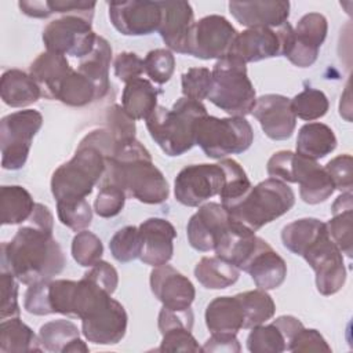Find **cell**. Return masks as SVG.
Here are the masks:
<instances>
[{
	"instance_id": "8",
	"label": "cell",
	"mask_w": 353,
	"mask_h": 353,
	"mask_svg": "<svg viewBox=\"0 0 353 353\" xmlns=\"http://www.w3.org/2000/svg\"><path fill=\"white\" fill-rule=\"evenodd\" d=\"M41 125L43 116L34 109L18 110L1 119L0 149L4 170L17 171L26 164L32 141Z\"/></svg>"
},
{
	"instance_id": "33",
	"label": "cell",
	"mask_w": 353,
	"mask_h": 353,
	"mask_svg": "<svg viewBox=\"0 0 353 353\" xmlns=\"http://www.w3.org/2000/svg\"><path fill=\"white\" fill-rule=\"evenodd\" d=\"M194 276L204 288L223 290L239 280L240 270L216 255L203 256L194 268Z\"/></svg>"
},
{
	"instance_id": "20",
	"label": "cell",
	"mask_w": 353,
	"mask_h": 353,
	"mask_svg": "<svg viewBox=\"0 0 353 353\" xmlns=\"http://www.w3.org/2000/svg\"><path fill=\"white\" fill-rule=\"evenodd\" d=\"M141 254L139 259L149 266L168 263L174 254V240L176 230L174 225L163 218H148L139 226Z\"/></svg>"
},
{
	"instance_id": "34",
	"label": "cell",
	"mask_w": 353,
	"mask_h": 353,
	"mask_svg": "<svg viewBox=\"0 0 353 353\" xmlns=\"http://www.w3.org/2000/svg\"><path fill=\"white\" fill-rule=\"evenodd\" d=\"M72 70L65 55L55 52H41L29 66V74L41 87L43 95L48 97L50 91Z\"/></svg>"
},
{
	"instance_id": "12",
	"label": "cell",
	"mask_w": 353,
	"mask_h": 353,
	"mask_svg": "<svg viewBox=\"0 0 353 353\" xmlns=\"http://www.w3.org/2000/svg\"><path fill=\"white\" fill-rule=\"evenodd\" d=\"M302 258L314 270L316 287L321 295H334L343 287L346 281L343 254L332 243L327 230L306 248Z\"/></svg>"
},
{
	"instance_id": "15",
	"label": "cell",
	"mask_w": 353,
	"mask_h": 353,
	"mask_svg": "<svg viewBox=\"0 0 353 353\" xmlns=\"http://www.w3.org/2000/svg\"><path fill=\"white\" fill-rule=\"evenodd\" d=\"M251 113L259 121L265 135L273 141H285L294 134L296 117L291 109L290 98L284 95H261L256 98Z\"/></svg>"
},
{
	"instance_id": "5",
	"label": "cell",
	"mask_w": 353,
	"mask_h": 353,
	"mask_svg": "<svg viewBox=\"0 0 353 353\" xmlns=\"http://www.w3.org/2000/svg\"><path fill=\"white\" fill-rule=\"evenodd\" d=\"M207 114L203 102L179 98L171 109L157 106L146 119V128L160 149L171 157L181 156L194 146L193 125Z\"/></svg>"
},
{
	"instance_id": "9",
	"label": "cell",
	"mask_w": 353,
	"mask_h": 353,
	"mask_svg": "<svg viewBox=\"0 0 353 353\" xmlns=\"http://www.w3.org/2000/svg\"><path fill=\"white\" fill-rule=\"evenodd\" d=\"M92 18L81 14H66L47 23L43 29V41L50 52L87 57L95 46L98 34L92 29Z\"/></svg>"
},
{
	"instance_id": "6",
	"label": "cell",
	"mask_w": 353,
	"mask_h": 353,
	"mask_svg": "<svg viewBox=\"0 0 353 353\" xmlns=\"http://www.w3.org/2000/svg\"><path fill=\"white\" fill-rule=\"evenodd\" d=\"M208 101L230 116L245 117L256 102V92L247 73V63L226 55L215 62Z\"/></svg>"
},
{
	"instance_id": "13",
	"label": "cell",
	"mask_w": 353,
	"mask_h": 353,
	"mask_svg": "<svg viewBox=\"0 0 353 353\" xmlns=\"http://www.w3.org/2000/svg\"><path fill=\"white\" fill-rule=\"evenodd\" d=\"M108 7L112 25L124 36H148L159 29V1H112Z\"/></svg>"
},
{
	"instance_id": "37",
	"label": "cell",
	"mask_w": 353,
	"mask_h": 353,
	"mask_svg": "<svg viewBox=\"0 0 353 353\" xmlns=\"http://www.w3.org/2000/svg\"><path fill=\"white\" fill-rule=\"evenodd\" d=\"M39 341L44 350L52 353H66L69 345L80 338L77 325L65 319L44 323L39 330Z\"/></svg>"
},
{
	"instance_id": "36",
	"label": "cell",
	"mask_w": 353,
	"mask_h": 353,
	"mask_svg": "<svg viewBox=\"0 0 353 353\" xmlns=\"http://www.w3.org/2000/svg\"><path fill=\"white\" fill-rule=\"evenodd\" d=\"M236 296L244 312L243 330H251L252 327L263 324L276 313V303L265 290L256 288L244 291Z\"/></svg>"
},
{
	"instance_id": "28",
	"label": "cell",
	"mask_w": 353,
	"mask_h": 353,
	"mask_svg": "<svg viewBox=\"0 0 353 353\" xmlns=\"http://www.w3.org/2000/svg\"><path fill=\"white\" fill-rule=\"evenodd\" d=\"M161 90L156 88L148 79L138 77L128 83L123 90L121 108L134 120H146L157 105Z\"/></svg>"
},
{
	"instance_id": "23",
	"label": "cell",
	"mask_w": 353,
	"mask_h": 353,
	"mask_svg": "<svg viewBox=\"0 0 353 353\" xmlns=\"http://www.w3.org/2000/svg\"><path fill=\"white\" fill-rule=\"evenodd\" d=\"M233 18L243 26L276 29L288 22L290 1H230L228 4Z\"/></svg>"
},
{
	"instance_id": "18",
	"label": "cell",
	"mask_w": 353,
	"mask_h": 353,
	"mask_svg": "<svg viewBox=\"0 0 353 353\" xmlns=\"http://www.w3.org/2000/svg\"><path fill=\"white\" fill-rule=\"evenodd\" d=\"M150 290L164 307L182 310L190 307L196 296L193 283L170 265L153 268L150 272Z\"/></svg>"
},
{
	"instance_id": "17",
	"label": "cell",
	"mask_w": 353,
	"mask_h": 353,
	"mask_svg": "<svg viewBox=\"0 0 353 353\" xmlns=\"http://www.w3.org/2000/svg\"><path fill=\"white\" fill-rule=\"evenodd\" d=\"M290 183H299V196L306 204H320L335 190L327 171L316 160L294 153L290 164Z\"/></svg>"
},
{
	"instance_id": "14",
	"label": "cell",
	"mask_w": 353,
	"mask_h": 353,
	"mask_svg": "<svg viewBox=\"0 0 353 353\" xmlns=\"http://www.w3.org/2000/svg\"><path fill=\"white\" fill-rule=\"evenodd\" d=\"M328 32L327 18L320 12H307L296 23L284 57L298 68L312 66Z\"/></svg>"
},
{
	"instance_id": "46",
	"label": "cell",
	"mask_w": 353,
	"mask_h": 353,
	"mask_svg": "<svg viewBox=\"0 0 353 353\" xmlns=\"http://www.w3.org/2000/svg\"><path fill=\"white\" fill-rule=\"evenodd\" d=\"M352 222H353V210L341 211L332 214V218L325 223L327 233L332 243L345 254L347 258H352Z\"/></svg>"
},
{
	"instance_id": "55",
	"label": "cell",
	"mask_w": 353,
	"mask_h": 353,
	"mask_svg": "<svg viewBox=\"0 0 353 353\" xmlns=\"http://www.w3.org/2000/svg\"><path fill=\"white\" fill-rule=\"evenodd\" d=\"M87 277L94 280L98 285H101L103 290H106L109 294H113L119 284V274L114 266H112L106 261H99L94 266L90 268L88 272L84 273Z\"/></svg>"
},
{
	"instance_id": "42",
	"label": "cell",
	"mask_w": 353,
	"mask_h": 353,
	"mask_svg": "<svg viewBox=\"0 0 353 353\" xmlns=\"http://www.w3.org/2000/svg\"><path fill=\"white\" fill-rule=\"evenodd\" d=\"M70 251L77 265L91 268L101 261L103 255V244L95 233L85 229L74 234Z\"/></svg>"
},
{
	"instance_id": "31",
	"label": "cell",
	"mask_w": 353,
	"mask_h": 353,
	"mask_svg": "<svg viewBox=\"0 0 353 353\" xmlns=\"http://www.w3.org/2000/svg\"><path fill=\"white\" fill-rule=\"evenodd\" d=\"M47 98L58 99L68 106H85L98 99L95 85L79 70L72 69L48 94Z\"/></svg>"
},
{
	"instance_id": "2",
	"label": "cell",
	"mask_w": 353,
	"mask_h": 353,
	"mask_svg": "<svg viewBox=\"0 0 353 353\" xmlns=\"http://www.w3.org/2000/svg\"><path fill=\"white\" fill-rule=\"evenodd\" d=\"M102 183L116 185L125 196L143 204H161L170 194L165 176L137 138L116 148L108 156L106 171L99 185Z\"/></svg>"
},
{
	"instance_id": "3",
	"label": "cell",
	"mask_w": 353,
	"mask_h": 353,
	"mask_svg": "<svg viewBox=\"0 0 353 353\" xmlns=\"http://www.w3.org/2000/svg\"><path fill=\"white\" fill-rule=\"evenodd\" d=\"M114 150V142L106 128L92 130L79 143L73 157L61 164L51 176V193L55 201L84 200L91 194L106 171V159Z\"/></svg>"
},
{
	"instance_id": "52",
	"label": "cell",
	"mask_w": 353,
	"mask_h": 353,
	"mask_svg": "<svg viewBox=\"0 0 353 353\" xmlns=\"http://www.w3.org/2000/svg\"><path fill=\"white\" fill-rule=\"evenodd\" d=\"M290 352H331V346L314 328H301L288 343Z\"/></svg>"
},
{
	"instance_id": "21",
	"label": "cell",
	"mask_w": 353,
	"mask_h": 353,
	"mask_svg": "<svg viewBox=\"0 0 353 353\" xmlns=\"http://www.w3.org/2000/svg\"><path fill=\"white\" fill-rule=\"evenodd\" d=\"M228 55L244 63L283 55V40L279 28H248L237 33Z\"/></svg>"
},
{
	"instance_id": "11",
	"label": "cell",
	"mask_w": 353,
	"mask_h": 353,
	"mask_svg": "<svg viewBox=\"0 0 353 353\" xmlns=\"http://www.w3.org/2000/svg\"><path fill=\"white\" fill-rule=\"evenodd\" d=\"M225 182V171L219 163L190 164L183 167L174 181V196L186 207H200L219 194Z\"/></svg>"
},
{
	"instance_id": "19",
	"label": "cell",
	"mask_w": 353,
	"mask_h": 353,
	"mask_svg": "<svg viewBox=\"0 0 353 353\" xmlns=\"http://www.w3.org/2000/svg\"><path fill=\"white\" fill-rule=\"evenodd\" d=\"M161 19L157 32L170 51L186 54L188 40L194 23V11L189 1H159Z\"/></svg>"
},
{
	"instance_id": "25",
	"label": "cell",
	"mask_w": 353,
	"mask_h": 353,
	"mask_svg": "<svg viewBox=\"0 0 353 353\" xmlns=\"http://www.w3.org/2000/svg\"><path fill=\"white\" fill-rule=\"evenodd\" d=\"M0 95L10 108H26L37 102L43 91L29 73L21 69H8L0 79Z\"/></svg>"
},
{
	"instance_id": "22",
	"label": "cell",
	"mask_w": 353,
	"mask_h": 353,
	"mask_svg": "<svg viewBox=\"0 0 353 353\" xmlns=\"http://www.w3.org/2000/svg\"><path fill=\"white\" fill-rule=\"evenodd\" d=\"M128 316L124 306L112 299L108 306L90 319L81 320V334L95 345H116L127 331Z\"/></svg>"
},
{
	"instance_id": "48",
	"label": "cell",
	"mask_w": 353,
	"mask_h": 353,
	"mask_svg": "<svg viewBox=\"0 0 353 353\" xmlns=\"http://www.w3.org/2000/svg\"><path fill=\"white\" fill-rule=\"evenodd\" d=\"M125 193L116 185L102 183L94 201V211L101 218H113L121 212L125 204Z\"/></svg>"
},
{
	"instance_id": "26",
	"label": "cell",
	"mask_w": 353,
	"mask_h": 353,
	"mask_svg": "<svg viewBox=\"0 0 353 353\" xmlns=\"http://www.w3.org/2000/svg\"><path fill=\"white\" fill-rule=\"evenodd\" d=\"M205 325L211 334H237L244 325V312L237 296H216L205 309Z\"/></svg>"
},
{
	"instance_id": "53",
	"label": "cell",
	"mask_w": 353,
	"mask_h": 353,
	"mask_svg": "<svg viewBox=\"0 0 353 353\" xmlns=\"http://www.w3.org/2000/svg\"><path fill=\"white\" fill-rule=\"evenodd\" d=\"M113 69L114 76L123 83H128L134 79H138L145 72L143 59L135 52L130 51H124L116 55L113 61Z\"/></svg>"
},
{
	"instance_id": "58",
	"label": "cell",
	"mask_w": 353,
	"mask_h": 353,
	"mask_svg": "<svg viewBox=\"0 0 353 353\" xmlns=\"http://www.w3.org/2000/svg\"><path fill=\"white\" fill-rule=\"evenodd\" d=\"M19 10L32 18H48L50 15H52L48 1L47 0H33V1H28V0H22L18 3Z\"/></svg>"
},
{
	"instance_id": "40",
	"label": "cell",
	"mask_w": 353,
	"mask_h": 353,
	"mask_svg": "<svg viewBox=\"0 0 353 353\" xmlns=\"http://www.w3.org/2000/svg\"><path fill=\"white\" fill-rule=\"evenodd\" d=\"M219 164L225 171V182L219 192L221 204L226 205L240 199L252 186L244 168L233 159H221Z\"/></svg>"
},
{
	"instance_id": "30",
	"label": "cell",
	"mask_w": 353,
	"mask_h": 353,
	"mask_svg": "<svg viewBox=\"0 0 353 353\" xmlns=\"http://www.w3.org/2000/svg\"><path fill=\"white\" fill-rule=\"evenodd\" d=\"M39 335L19 317L1 320L0 323V352L1 353H33L43 352Z\"/></svg>"
},
{
	"instance_id": "39",
	"label": "cell",
	"mask_w": 353,
	"mask_h": 353,
	"mask_svg": "<svg viewBox=\"0 0 353 353\" xmlns=\"http://www.w3.org/2000/svg\"><path fill=\"white\" fill-rule=\"evenodd\" d=\"M287 347L288 343L283 332L273 323L252 327L247 336V349L251 353H281Z\"/></svg>"
},
{
	"instance_id": "49",
	"label": "cell",
	"mask_w": 353,
	"mask_h": 353,
	"mask_svg": "<svg viewBox=\"0 0 353 353\" xmlns=\"http://www.w3.org/2000/svg\"><path fill=\"white\" fill-rule=\"evenodd\" d=\"M0 290H1L0 319L7 320L12 317H19L21 310L18 303V280L10 270L1 269Z\"/></svg>"
},
{
	"instance_id": "27",
	"label": "cell",
	"mask_w": 353,
	"mask_h": 353,
	"mask_svg": "<svg viewBox=\"0 0 353 353\" xmlns=\"http://www.w3.org/2000/svg\"><path fill=\"white\" fill-rule=\"evenodd\" d=\"M112 61V47L109 41L98 36L94 50L84 58L80 59L77 70L85 76L97 90L98 99H102L110 88L109 81V66Z\"/></svg>"
},
{
	"instance_id": "32",
	"label": "cell",
	"mask_w": 353,
	"mask_h": 353,
	"mask_svg": "<svg viewBox=\"0 0 353 353\" xmlns=\"http://www.w3.org/2000/svg\"><path fill=\"white\" fill-rule=\"evenodd\" d=\"M36 203L32 194L19 185L0 188V221L1 225H21L32 215Z\"/></svg>"
},
{
	"instance_id": "38",
	"label": "cell",
	"mask_w": 353,
	"mask_h": 353,
	"mask_svg": "<svg viewBox=\"0 0 353 353\" xmlns=\"http://www.w3.org/2000/svg\"><path fill=\"white\" fill-rule=\"evenodd\" d=\"M291 102V109L295 117L305 121H313L323 117L330 108L327 95L317 88L305 87L299 94H296Z\"/></svg>"
},
{
	"instance_id": "10",
	"label": "cell",
	"mask_w": 353,
	"mask_h": 353,
	"mask_svg": "<svg viewBox=\"0 0 353 353\" xmlns=\"http://www.w3.org/2000/svg\"><path fill=\"white\" fill-rule=\"evenodd\" d=\"M237 30L222 15H205L194 21L189 40L186 55L199 59H221L229 54V50L237 36Z\"/></svg>"
},
{
	"instance_id": "41",
	"label": "cell",
	"mask_w": 353,
	"mask_h": 353,
	"mask_svg": "<svg viewBox=\"0 0 353 353\" xmlns=\"http://www.w3.org/2000/svg\"><path fill=\"white\" fill-rule=\"evenodd\" d=\"M112 256L121 263L131 262L139 258L141 254V234L138 226L128 225L119 229L109 241Z\"/></svg>"
},
{
	"instance_id": "24",
	"label": "cell",
	"mask_w": 353,
	"mask_h": 353,
	"mask_svg": "<svg viewBox=\"0 0 353 353\" xmlns=\"http://www.w3.org/2000/svg\"><path fill=\"white\" fill-rule=\"evenodd\" d=\"M243 272L251 276L258 288L269 291L279 288L284 283L287 277V263L266 240H262Z\"/></svg>"
},
{
	"instance_id": "4",
	"label": "cell",
	"mask_w": 353,
	"mask_h": 353,
	"mask_svg": "<svg viewBox=\"0 0 353 353\" xmlns=\"http://www.w3.org/2000/svg\"><path fill=\"white\" fill-rule=\"evenodd\" d=\"M294 204V190L283 181L268 178L251 186L240 199L222 207L228 211L230 221L255 233L288 212Z\"/></svg>"
},
{
	"instance_id": "56",
	"label": "cell",
	"mask_w": 353,
	"mask_h": 353,
	"mask_svg": "<svg viewBox=\"0 0 353 353\" xmlns=\"http://www.w3.org/2000/svg\"><path fill=\"white\" fill-rule=\"evenodd\" d=\"M241 346L236 334L226 332H215L205 341L201 347V352H228V353H239Z\"/></svg>"
},
{
	"instance_id": "7",
	"label": "cell",
	"mask_w": 353,
	"mask_h": 353,
	"mask_svg": "<svg viewBox=\"0 0 353 353\" xmlns=\"http://www.w3.org/2000/svg\"><path fill=\"white\" fill-rule=\"evenodd\" d=\"M194 145H199L205 156L225 159L229 154L245 152L252 141L254 131L245 117L201 116L193 125Z\"/></svg>"
},
{
	"instance_id": "54",
	"label": "cell",
	"mask_w": 353,
	"mask_h": 353,
	"mask_svg": "<svg viewBox=\"0 0 353 353\" xmlns=\"http://www.w3.org/2000/svg\"><path fill=\"white\" fill-rule=\"evenodd\" d=\"M193 312L190 307L182 309V310H175V309H168V307H161L159 317H157V325L160 330V334H164L168 330L174 328H193Z\"/></svg>"
},
{
	"instance_id": "44",
	"label": "cell",
	"mask_w": 353,
	"mask_h": 353,
	"mask_svg": "<svg viewBox=\"0 0 353 353\" xmlns=\"http://www.w3.org/2000/svg\"><path fill=\"white\" fill-rule=\"evenodd\" d=\"M105 120L106 130L114 142V149L135 139V120L131 119L120 105H112L106 110Z\"/></svg>"
},
{
	"instance_id": "47",
	"label": "cell",
	"mask_w": 353,
	"mask_h": 353,
	"mask_svg": "<svg viewBox=\"0 0 353 353\" xmlns=\"http://www.w3.org/2000/svg\"><path fill=\"white\" fill-rule=\"evenodd\" d=\"M211 70L207 68H189L181 76L183 97L199 102L208 98V94L211 91Z\"/></svg>"
},
{
	"instance_id": "50",
	"label": "cell",
	"mask_w": 353,
	"mask_h": 353,
	"mask_svg": "<svg viewBox=\"0 0 353 353\" xmlns=\"http://www.w3.org/2000/svg\"><path fill=\"white\" fill-rule=\"evenodd\" d=\"M353 160L350 154H339L330 160L324 170L330 175L335 189L343 192H352L353 186V174H352V165Z\"/></svg>"
},
{
	"instance_id": "59",
	"label": "cell",
	"mask_w": 353,
	"mask_h": 353,
	"mask_svg": "<svg viewBox=\"0 0 353 353\" xmlns=\"http://www.w3.org/2000/svg\"><path fill=\"white\" fill-rule=\"evenodd\" d=\"M273 324H276L279 327V330L283 332L287 343H290V341L294 338V335L303 328V324L299 319L294 317V316H280L276 320L272 321ZM288 349V347H287Z\"/></svg>"
},
{
	"instance_id": "60",
	"label": "cell",
	"mask_w": 353,
	"mask_h": 353,
	"mask_svg": "<svg viewBox=\"0 0 353 353\" xmlns=\"http://www.w3.org/2000/svg\"><path fill=\"white\" fill-rule=\"evenodd\" d=\"M353 194L352 192H343L342 194H339L336 197V200L334 201L332 207H331V212L336 214L341 211H346V210H353Z\"/></svg>"
},
{
	"instance_id": "57",
	"label": "cell",
	"mask_w": 353,
	"mask_h": 353,
	"mask_svg": "<svg viewBox=\"0 0 353 353\" xmlns=\"http://www.w3.org/2000/svg\"><path fill=\"white\" fill-rule=\"evenodd\" d=\"M52 14H81L92 18L97 3L95 1H73V0H54L48 1Z\"/></svg>"
},
{
	"instance_id": "35",
	"label": "cell",
	"mask_w": 353,
	"mask_h": 353,
	"mask_svg": "<svg viewBox=\"0 0 353 353\" xmlns=\"http://www.w3.org/2000/svg\"><path fill=\"white\" fill-rule=\"evenodd\" d=\"M325 230V223L323 221L317 218H301L283 228L281 241L288 251L302 256L306 248Z\"/></svg>"
},
{
	"instance_id": "1",
	"label": "cell",
	"mask_w": 353,
	"mask_h": 353,
	"mask_svg": "<svg viewBox=\"0 0 353 353\" xmlns=\"http://www.w3.org/2000/svg\"><path fill=\"white\" fill-rule=\"evenodd\" d=\"M54 215L36 203L32 215L17 230L11 241L1 244V269L10 270L19 283L30 285L59 274L66 259L52 236Z\"/></svg>"
},
{
	"instance_id": "16",
	"label": "cell",
	"mask_w": 353,
	"mask_h": 353,
	"mask_svg": "<svg viewBox=\"0 0 353 353\" xmlns=\"http://www.w3.org/2000/svg\"><path fill=\"white\" fill-rule=\"evenodd\" d=\"M228 211L219 203H204L190 216L186 225V236L192 248L200 252L214 251L215 243L229 226Z\"/></svg>"
},
{
	"instance_id": "29",
	"label": "cell",
	"mask_w": 353,
	"mask_h": 353,
	"mask_svg": "<svg viewBox=\"0 0 353 353\" xmlns=\"http://www.w3.org/2000/svg\"><path fill=\"white\" fill-rule=\"evenodd\" d=\"M336 137L331 127L324 123H306L298 131L296 153L319 160L330 154L336 148Z\"/></svg>"
},
{
	"instance_id": "43",
	"label": "cell",
	"mask_w": 353,
	"mask_h": 353,
	"mask_svg": "<svg viewBox=\"0 0 353 353\" xmlns=\"http://www.w3.org/2000/svg\"><path fill=\"white\" fill-rule=\"evenodd\" d=\"M57 215L61 223L73 232L85 230L92 221V210L85 199L76 201H58Z\"/></svg>"
},
{
	"instance_id": "51",
	"label": "cell",
	"mask_w": 353,
	"mask_h": 353,
	"mask_svg": "<svg viewBox=\"0 0 353 353\" xmlns=\"http://www.w3.org/2000/svg\"><path fill=\"white\" fill-rule=\"evenodd\" d=\"M159 352H201V346L192 335V330L174 328L161 334Z\"/></svg>"
},
{
	"instance_id": "45",
	"label": "cell",
	"mask_w": 353,
	"mask_h": 353,
	"mask_svg": "<svg viewBox=\"0 0 353 353\" xmlns=\"http://www.w3.org/2000/svg\"><path fill=\"white\" fill-rule=\"evenodd\" d=\"M143 70L156 84L167 83L175 70V57L168 48H154L143 59Z\"/></svg>"
}]
</instances>
